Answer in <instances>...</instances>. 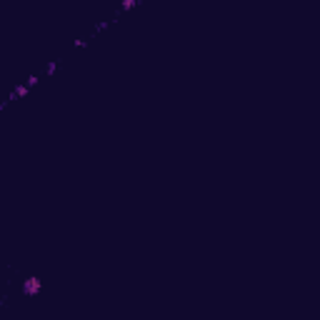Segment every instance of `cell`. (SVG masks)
<instances>
[{
  "instance_id": "1",
  "label": "cell",
  "mask_w": 320,
  "mask_h": 320,
  "mask_svg": "<svg viewBox=\"0 0 320 320\" xmlns=\"http://www.w3.org/2000/svg\"><path fill=\"white\" fill-rule=\"evenodd\" d=\"M40 290H43V283H40V278L30 275V278H25V280H23V293H25V295H38Z\"/></svg>"
},
{
  "instance_id": "2",
  "label": "cell",
  "mask_w": 320,
  "mask_h": 320,
  "mask_svg": "<svg viewBox=\"0 0 320 320\" xmlns=\"http://www.w3.org/2000/svg\"><path fill=\"white\" fill-rule=\"evenodd\" d=\"M28 90H30L28 85H18V88H15V93H13V98H23V95H28Z\"/></svg>"
},
{
  "instance_id": "3",
  "label": "cell",
  "mask_w": 320,
  "mask_h": 320,
  "mask_svg": "<svg viewBox=\"0 0 320 320\" xmlns=\"http://www.w3.org/2000/svg\"><path fill=\"white\" fill-rule=\"evenodd\" d=\"M135 5H138V0H125L120 8H123V10H130V8H135Z\"/></svg>"
}]
</instances>
